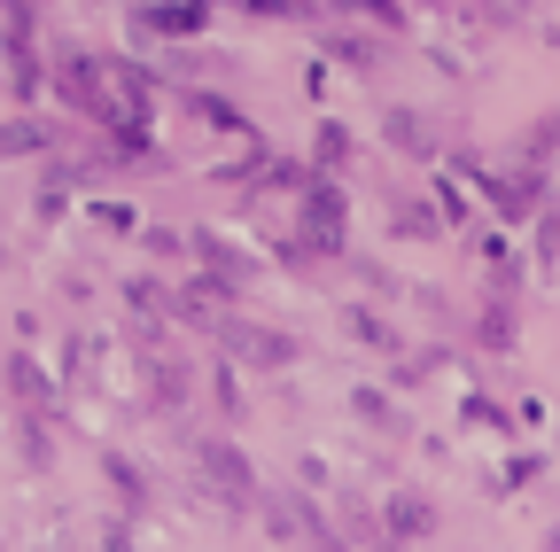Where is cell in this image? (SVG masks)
I'll list each match as a JSON object with an SVG mask.
<instances>
[{
    "instance_id": "obj_4",
    "label": "cell",
    "mask_w": 560,
    "mask_h": 552,
    "mask_svg": "<svg viewBox=\"0 0 560 552\" xmlns=\"http://www.w3.org/2000/svg\"><path fill=\"white\" fill-rule=\"evenodd\" d=\"M31 149H47V125H0V156H31Z\"/></svg>"
},
{
    "instance_id": "obj_5",
    "label": "cell",
    "mask_w": 560,
    "mask_h": 552,
    "mask_svg": "<svg viewBox=\"0 0 560 552\" xmlns=\"http://www.w3.org/2000/svg\"><path fill=\"white\" fill-rule=\"evenodd\" d=\"M140 24H156V31H203V9H140Z\"/></svg>"
},
{
    "instance_id": "obj_2",
    "label": "cell",
    "mask_w": 560,
    "mask_h": 552,
    "mask_svg": "<svg viewBox=\"0 0 560 552\" xmlns=\"http://www.w3.org/2000/svg\"><path fill=\"white\" fill-rule=\"evenodd\" d=\"M304 218H311V234H319L327 249H335V242H343V195H335V188H319Z\"/></svg>"
},
{
    "instance_id": "obj_6",
    "label": "cell",
    "mask_w": 560,
    "mask_h": 552,
    "mask_svg": "<svg viewBox=\"0 0 560 552\" xmlns=\"http://www.w3.org/2000/svg\"><path fill=\"white\" fill-rule=\"evenodd\" d=\"M319 149H327V164H343V149H351V132H343V125H319Z\"/></svg>"
},
{
    "instance_id": "obj_1",
    "label": "cell",
    "mask_w": 560,
    "mask_h": 552,
    "mask_svg": "<svg viewBox=\"0 0 560 552\" xmlns=\"http://www.w3.org/2000/svg\"><path fill=\"white\" fill-rule=\"evenodd\" d=\"M195 467L218 483L226 505H257V475L242 467V451H233V444H195Z\"/></svg>"
},
{
    "instance_id": "obj_7",
    "label": "cell",
    "mask_w": 560,
    "mask_h": 552,
    "mask_svg": "<svg viewBox=\"0 0 560 552\" xmlns=\"http://www.w3.org/2000/svg\"><path fill=\"white\" fill-rule=\"evenodd\" d=\"M102 552H132V537H125V522H117V529L102 537Z\"/></svg>"
},
{
    "instance_id": "obj_3",
    "label": "cell",
    "mask_w": 560,
    "mask_h": 552,
    "mask_svg": "<svg viewBox=\"0 0 560 552\" xmlns=\"http://www.w3.org/2000/svg\"><path fill=\"white\" fill-rule=\"evenodd\" d=\"M390 529H397V537H429V529H436L429 498H390Z\"/></svg>"
}]
</instances>
